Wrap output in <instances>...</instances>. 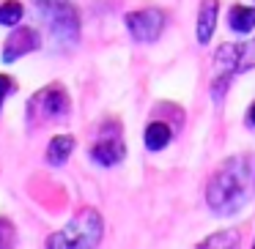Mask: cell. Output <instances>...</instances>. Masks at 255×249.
Here are the masks:
<instances>
[{"label":"cell","instance_id":"277c9868","mask_svg":"<svg viewBox=\"0 0 255 249\" xmlns=\"http://www.w3.org/2000/svg\"><path fill=\"white\" fill-rule=\"evenodd\" d=\"M39 14L44 19L47 30L52 33V39L63 47L77 44L80 39V17L74 11V6L69 0H36Z\"/></svg>","mask_w":255,"mask_h":249},{"label":"cell","instance_id":"7a4b0ae2","mask_svg":"<svg viewBox=\"0 0 255 249\" xmlns=\"http://www.w3.org/2000/svg\"><path fill=\"white\" fill-rule=\"evenodd\" d=\"M105 236V219L96 208H83L66 222L58 233L47 238V249H91L99 247Z\"/></svg>","mask_w":255,"mask_h":249},{"label":"cell","instance_id":"52a82bcc","mask_svg":"<svg viewBox=\"0 0 255 249\" xmlns=\"http://www.w3.org/2000/svg\"><path fill=\"white\" fill-rule=\"evenodd\" d=\"M124 22H127V30L132 33L134 41H140V44H154L162 36V30H165L167 17L162 8L145 6V8H137V11H129L124 17Z\"/></svg>","mask_w":255,"mask_h":249},{"label":"cell","instance_id":"6da1fadb","mask_svg":"<svg viewBox=\"0 0 255 249\" xmlns=\"http://www.w3.org/2000/svg\"><path fill=\"white\" fill-rule=\"evenodd\" d=\"M255 194V156L239 154L228 156L206 186V205L217 216H233Z\"/></svg>","mask_w":255,"mask_h":249},{"label":"cell","instance_id":"3957f363","mask_svg":"<svg viewBox=\"0 0 255 249\" xmlns=\"http://www.w3.org/2000/svg\"><path fill=\"white\" fill-rule=\"evenodd\" d=\"M250 69H255V39L242 44H222L214 55V80H211L214 99H222L233 74L250 72Z\"/></svg>","mask_w":255,"mask_h":249},{"label":"cell","instance_id":"2e32d148","mask_svg":"<svg viewBox=\"0 0 255 249\" xmlns=\"http://www.w3.org/2000/svg\"><path fill=\"white\" fill-rule=\"evenodd\" d=\"M11 90H14V80L8 74H0V110H3V101H6V96Z\"/></svg>","mask_w":255,"mask_h":249},{"label":"cell","instance_id":"e0dca14e","mask_svg":"<svg viewBox=\"0 0 255 249\" xmlns=\"http://www.w3.org/2000/svg\"><path fill=\"white\" fill-rule=\"evenodd\" d=\"M247 123H250V126H255V101H253V107L247 110Z\"/></svg>","mask_w":255,"mask_h":249},{"label":"cell","instance_id":"ba28073f","mask_svg":"<svg viewBox=\"0 0 255 249\" xmlns=\"http://www.w3.org/2000/svg\"><path fill=\"white\" fill-rule=\"evenodd\" d=\"M39 30L30 28V25H19V28H14V33L6 39V47H3V63H11L17 61V58L28 55V52H33L36 47H39Z\"/></svg>","mask_w":255,"mask_h":249},{"label":"cell","instance_id":"9c48e42d","mask_svg":"<svg viewBox=\"0 0 255 249\" xmlns=\"http://www.w3.org/2000/svg\"><path fill=\"white\" fill-rule=\"evenodd\" d=\"M217 14H220V3L217 0H200L198 8V41L209 44L217 28Z\"/></svg>","mask_w":255,"mask_h":249},{"label":"cell","instance_id":"8992f818","mask_svg":"<svg viewBox=\"0 0 255 249\" xmlns=\"http://www.w3.org/2000/svg\"><path fill=\"white\" fill-rule=\"evenodd\" d=\"M127 156V145H124V129L116 118H107L99 129H96L94 140H91V159L102 167H113Z\"/></svg>","mask_w":255,"mask_h":249},{"label":"cell","instance_id":"4fadbf2b","mask_svg":"<svg viewBox=\"0 0 255 249\" xmlns=\"http://www.w3.org/2000/svg\"><path fill=\"white\" fill-rule=\"evenodd\" d=\"M22 14H25V8H22L19 0H3V3H0V25H6V28L19 25Z\"/></svg>","mask_w":255,"mask_h":249},{"label":"cell","instance_id":"9a60e30c","mask_svg":"<svg viewBox=\"0 0 255 249\" xmlns=\"http://www.w3.org/2000/svg\"><path fill=\"white\" fill-rule=\"evenodd\" d=\"M3 247H14V225L0 216V249Z\"/></svg>","mask_w":255,"mask_h":249},{"label":"cell","instance_id":"7c38bea8","mask_svg":"<svg viewBox=\"0 0 255 249\" xmlns=\"http://www.w3.org/2000/svg\"><path fill=\"white\" fill-rule=\"evenodd\" d=\"M228 22H231V30H236V33H250L255 28V8L253 6H233L231 14H228Z\"/></svg>","mask_w":255,"mask_h":249},{"label":"cell","instance_id":"ac0fdd59","mask_svg":"<svg viewBox=\"0 0 255 249\" xmlns=\"http://www.w3.org/2000/svg\"><path fill=\"white\" fill-rule=\"evenodd\" d=\"M253 247H255V244H253Z\"/></svg>","mask_w":255,"mask_h":249},{"label":"cell","instance_id":"8fae6325","mask_svg":"<svg viewBox=\"0 0 255 249\" xmlns=\"http://www.w3.org/2000/svg\"><path fill=\"white\" fill-rule=\"evenodd\" d=\"M74 137H69V134H58V137L50 140V145H47V162L50 165H66V159L72 156L74 151Z\"/></svg>","mask_w":255,"mask_h":249},{"label":"cell","instance_id":"5bb4252c","mask_svg":"<svg viewBox=\"0 0 255 249\" xmlns=\"http://www.w3.org/2000/svg\"><path fill=\"white\" fill-rule=\"evenodd\" d=\"M239 244V230H222V233H214V236L203 238L198 244V249H220V247H236Z\"/></svg>","mask_w":255,"mask_h":249},{"label":"cell","instance_id":"5b68a950","mask_svg":"<svg viewBox=\"0 0 255 249\" xmlns=\"http://www.w3.org/2000/svg\"><path fill=\"white\" fill-rule=\"evenodd\" d=\"M72 110L69 93L63 85H47V88L36 90L28 99V121L30 123H50L58 118H66Z\"/></svg>","mask_w":255,"mask_h":249},{"label":"cell","instance_id":"30bf717a","mask_svg":"<svg viewBox=\"0 0 255 249\" xmlns=\"http://www.w3.org/2000/svg\"><path fill=\"white\" fill-rule=\"evenodd\" d=\"M173 140V129L167 126V123L162 121H151L148 126H145V134H143V143L148 151H162L167 148V143Z\"/></svg>","mask_w":255,"mask_h":249}]
</instances>
